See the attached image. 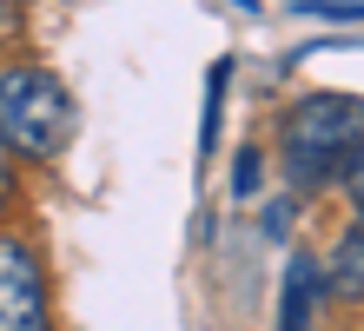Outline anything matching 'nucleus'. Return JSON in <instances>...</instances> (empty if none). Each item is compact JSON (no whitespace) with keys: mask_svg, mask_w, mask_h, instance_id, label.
Masks as SVG:
<instances>
[{"mask_svg":"<svg viewBox=\"0 0 364 331\" xmlns=\"http://www.w3.org/2000/svg\"><path fill=\"white\" fill-rule=\"evenodd\" d=\"M278 159L291 192H325L351 179L364 159V100L351 93H305L278 120Z\"/></svg>","mask_w":364,"mask_h":331,"instance_id":"1","label":"nucleus"},{"mask_svg":"<svg viewBox=\"0 0 364 331\" xmlns=\"http://www.w3.org/2000/svg\"><path fill=\"white\" fill-rule=\"evenodd\" d=\"M0 140L20 159H60L73 140V100L47 66H0Z\"/></svg>","mask_w":364,"mask_h":331,"instance_id":"2","label":"nucleus"},{"mask_svg":"<svg viewBox=\"0 0 364 331\" xmlns=\"http://www.w3.org/2000/svg\"><path fill=\"white\" fill-rule=\"evenodd\" d=\"M0 331H53L47 272L20 232H0Z\"/></svg>","mask_w":364,"mask_h":331,"instance_id":"3","label":"nucleus"},{"mask_svg":"<svg viewBox=\"0 0 364 331\" xmlns=\"http://www.w3.org/2000/svg\"><path fill=\"white\" fill-rule=\"evenodd\" d=\"M318 285H325L318 258H311V252H291V265H285V305H278V331H311Z\"/></svg>","mask_w":364,"mask_h":331,"instance_id":"4","label":"nucleus"},{"mask_svg":"<svg viewBox=\"0 0 364 331\" xmlns=\"http://www.w3.org/2000/svg\"><path fill=\"white\" fill-rule=\"evenodd\" d=\"M325 285H331V298H364V212L345 226V238H338Z\"/></svg>","mask_w":364,"mask_h":331,"instance_id":"5","label":"nucleus"},{"mask_svg":"<svg viewBox=\"0 0 364 331\" xmlns=\"http://www.w3.org/2000/svg\"><path fill=\"white\" fill-rule=\"evenodd\" d=\"M225 80H232V60H212V80H205V113H199V159L219 146V106H225Z\"/></svg>","mask_w":364,"mask_h":331,"instance_id":"6","label":"nucleus"},{"mask_svg":"<svg viewBox=\"0 0 364 331\" xmlns=\"http://www.w3.org/2000/svg\"><path fill=\"white\" fill-rule=\"evenodd\" d=\"M291 7L318 20H364V0H291Z\"/></svg>","mask_w":364,"mask_h":331,"instance_id":"7","label":"nucleus"},{"mask_svg":"<svg viewBox=\"0 0 364 331\" xmlns=\"http://www.w3.org/2000/svg\"><path fill=\"white\" fill-rule=\"evenodd\" d=\"M259 172H265L259 146H245V152H239V166H232V192H239V199H252V192H259Z\"/></svg>","mask_w":364,"mask_h":331,"instance_id":"8","label":"nucleus"},{"mask_svg":"<svg viewBox=\"0 0 364 331\" xmlns=\"http://www.w3.org/2000/svg\"><path fill=\"white\" fill-rule=\"evenodd\" d=\"M14 206V159H7V140H0V212Z\"/></svg>","mask_w":364,"mask_h":331,"instance_id":"9","label":"nucleus"},{"mask_svg":"<svg viewBox=\"0 0 364 331\" xmlns=\"http://www.w3.org/2000/svg\"><path fill=\"white\" fill-rule=\"evenodd\" d=\"M285 226H291V206H285V199H278V206H265V232L285 238Z\"/></svg>","mask_w":364,"mask_h":331,"instance_id":"10","label":"nucleus"},{"mask_svg":"<svg viewBox=\"0 0 364 331\" xmlns=\"http://www.w3.org/2000/svg\"><path fill=\"white\" fill-rule=\"evenodd\" d=\"M20 33V0H0V40Z\"/></svg>","mask_w":364,"mask_h":331,"instance_id":"11","label":"nucleus"},{"mask_svg":"<svg viewBox=\"0 0 364 331\" xmlns=\"http://www.w3.org/2000/svg\"><path fill=\"white\" fill-rule=\"evenodd\" d=\"M345 186H351V199H358V212H364V159H358V172H351Z\"/></svg>","mask_w":364,"mask_h":331,"instance_id":"12","label":"nucleus"}]
</instances>
